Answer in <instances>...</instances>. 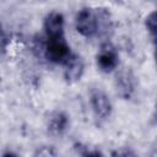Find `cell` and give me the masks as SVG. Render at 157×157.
<instances>
[{"mask_svg": "<svg viewBox=\"0 0 157 157\" xmlns=\"http://www.w3.org/2000/svg\"><path fill=\"white\" fill-rule=\"evenodd\" d=\"M70 54V47L64 37L48 38L47 43L44 44V55L49 61L54 64H64Z\"/></svg>", "mask_w": 157, "mask_h": 157, "instance_id": "6da1fadb", "label": "cell"}, {"mask_svg": "<svg viewBox=\"0 0 157 157\" xmlns=\"http://www.w3.org/2000/svg\"><path fill=\"white\" fill-rule=\"evenodd\" d=\"M76 31L83 37H93L97 34V12L96 9L83 7L76 15Z\"/></svg>", "mask_w": 157, "mask_h": 157, "instance_id": "7a4b0ae2", "label": "cell"}, {"mask_svg": "<svg viewBox=\"0 0 157 157\" xmlns=\"http://www.w3.org/2000/svg\"><path fill=\"white\" fill-rule=\"evenodd\" d=\"M90 102H91L92 110L98 119L105 120L110 117L113 107L109 97L105 94L104 91H102L98 87L92 88L90 92Z\"/></svg>", "mask_w": 157, "mask_h": 157, "instance_id": "3957f363", "label": "cell"}, {"mask_svg": "<svg viewBox=\"0 0 157 157\" xmlns=\"http://www.w3.org/2000/svg\"><path fill=\"white\" fill-rule=\"evenodd\" d=\"M96 59H97V66L101 71L112 72L118 66L119 54H118V50L115 49V47L112 43L105 42L101 45Z\"/></svg>", "mask_w": 157, "mask_h": 157, "instance_id": "277c9868", "label": "cell"}, {"mask_svg": "<svg viewBox=\"0 0 157 157\" xmlns=\"http://www.w3.org/2000/svg\"><path fill=\"white\" fill-rule=\"evenodd\" d=\"M136 81L135 76L129 69L119 70L115 75V90L119 97L123 99H130L135 92Z\"/></svg>", "mask_w": 157, "mask_h": 157, "instance_id": "5b68a950", "label": "cell"}, {"mask_svg": "<svg viewBox=\"0 0 157 157\" xmlns=\"http://www.w3.org/2000/svg\"><path fill=\"white\" fill-rule=\"evenodd\" d=\"M64 78L69 83H74L81 80L83 71H85V64L80 55L77 54H70V56L64 61Z\"/></svg>", "mask_w": 157, "mask_h": 157, "instance_id": "8992f818", "label": "cell"}, {"mask_svg": "<svg viewBox=\"0 0 157 157\" xmlns=\"http://www.w3.org/2000/svg\"><path fill=\"white\" fill-rule=\"evenodd\" d=\"M44 31L48 38L64 37V16L56 11L48 13L44 20Z\"/></svg>", "mask_w": 157, "mask_h": 157, "instance_id": "52a82bcc", "label": "cell"}, {"mask_svg": "<svg viewBox=\"0 0 157 157\" xmlns=\"http://www.w3.org/2000/svg\"><path fill=\"white\" fill-rule=\"evenodd\" d=\"M69 128V117L60 110L53 112L47 120V129L54 136H61Z\"/></svg>", "mask_w": 157, "mask_h": 157, "instance_id": "ba28073f", "label": "cell"}, {"mask_svg": "<svg viewBox=\"0 0 157 157\" xmlns=\"http://www.w3.org/2000/svg\"><path fill=\"white\" fill-rule=\"evenodd\" d=\"M97 12V34L101 37H110L114 23L110 12L107 9H96Z\"/></svg>", "mask_w": 157, "mask_h": 157, "instance_id": "9c48e42d", "label": "cell"}, {"mask_svg": "<svg viewBox=\"0 0 157 157\" xmlns=\"http://www.w3.org/2000/svg\"><path fill=\"white\" fill-rule=\"evenodd\" d=\"M145 26L147 31L151 33L157 39V11L151 12L146 18H145Z\"/></svg>", "mask_w": 157, "mask_h": 157, "instance_id": "30bf717a", "label": "cell"}, {"mask_svg": "<svg viewBox=\"0 0 157 157\" xmlns=\"http://www.w3.org/2000/svg\"><path fill=\"white\" fill-rule=\"evenodd\" d=\"M155 118L157 120V103H156V107H155Z\"/></svg>", "mask_w": 157, "mask_h": 157, "instance_id": "8fae6325", "label": "cell"}, {"mask_svg": "<svg viewBox=\"0 0 157 157\" xmlns=\"http://www.w3.org/2000/svg\"><path fill=\"white\" fill-rule=\"evenodd\" d=\"M155 59H156V64H157V47H156V50H155Z\"/></svg>", "mask_w": 157, "mask_h": 157, "instance_id": "7c38bea8", "label": "cell"}]
</instances>
